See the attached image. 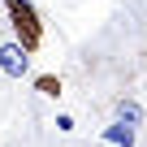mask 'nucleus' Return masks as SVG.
I'll return each mask as SVG.
<instances>
[{
    "label": "nucleus",
    "instance_id": "obj_1",
    "mask_svg": "<svg viewBox=\"0 0 147 147\" xmlns=\"http://www.w3.org/2000/svg\"><path fill=\"white\" fill-rule=\"evenodd\" d=\"M5 9H9V22H13V43L30 56V52H39V43H43V18H39V9L30 5V0H5Z\"/></svg>",
    "mask_w": 147,
    "mask_h": 147
},
{
    "label": "nucleus",
    "instance_id": "obj_2",
    "mask_svg": "<svg viewBox=\"0 0 147 147\" xmlns=\"http://www.w3.org/2000/svg\"><path fill=\"white\" fill-rule=\"evenodd\" d=\"M26 69H30V56L9 39V43H0V74L5 78H26Z\"/></svg>",
    "mask_w": 147,
    "mask_h": 147
},
{
    "label": "nucleus",
    "instance_id": "obj_3",
    "mask_svg": "<svg viewBox=\"0 0 147 147\" xmlns=\"http://www.w3.org/2000/svg\"><path fill=\"white\" fill-rule=\"evenodd\" d=\"M113 113H117V121H121V125H130V130H138V125L147 121V113H143V104H138L134 95H121V100L113 104Z\"/></svg>",
    "mask_w": 147,
    "mask_h": 147
},
{
    "label": "nucleus",
    "instance_id": "obj_4",
    "mask_svg": "<svg viewBox=\"0 0 147 147\" xmlns=\"http://www.w3.org/2000/svg\"><path fill=\"white\" fill-rule=\"evenodd\" d=\"M100 138H104V143H113V147H134V143H138V130H130V125L113 121V125H104V130H100Z\"/></svg>",
    "mask_w": 147,
    "mask_h": 147
},
{
    "label": "nucleus",
    "instance_id": "obj_5",
    "mask_svg": "<svg viewBox=\"0 0 147 147\" xmlns=\"http://www.w3.org/2000/svg\"><path fill=\"white\" fill-rule=\"evenodd\" d=\"M35 87L48 95V100H61V78H52V74H43V78H35Z\"/></svg>",
    "mask_w": 147,
    "mask_h": 147
},
{
    "label": "nucleus",
    "instance_id": "obj_6",
    "mask_svg": "<svg viewBox=\"0 0 147 147\" xmlns=\"http://www.w3.org/2000/svg\"><path fill=\"white\" fill-rule=\"evenodd\" d=\"M56 130H61V134H74V130H78V121H74L69 113H56Z\"/></svg>",
    "mask_w": 147,
    "mask_h": 147
}]
</instances>
